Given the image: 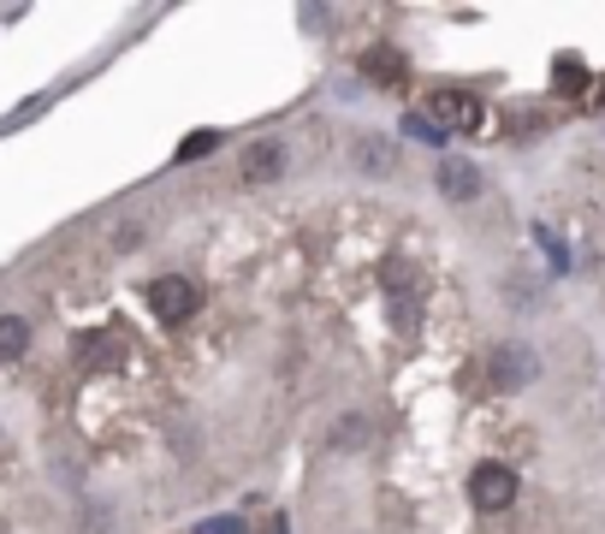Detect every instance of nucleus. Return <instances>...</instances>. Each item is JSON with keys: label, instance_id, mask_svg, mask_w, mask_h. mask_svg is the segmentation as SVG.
Wrapping results in <instances>:
<instances>
[{"label": "nucleus", "instance_id": "1a4fd4ad", "mask_svg": "<svg viewBox=\"0 0 605 534\" xmlns=\"http://www.w3.org/2000/svg\"><path fill=\"white\" fill-rule=\"evenodd\" d=\"M357 167H362V172H392V167H397L392 137H362V143H357Z\"/></svg>", "mask_w": 605, "mask_h": 534}, {"label": "nucleus", "instance_id": "0eeeda50", "mask_svg": "<svg viewBox=\"0 0 605 534\" xmlns=\"http://www.w3.org/2000/svg\"><path fill=\"white\" fill-rule=\"evenodd\" d=\"M78 356H83V368H113V363H120V356H125V339H120V333H113V327H108V333L83 339V344H78Z\"/></svg>", "mask_w": 605, "mask_h": 534}, {"label": "nucleus", "instance_id": "f257e3e1", "mask_svg": "<svg viewBox=\"0 0 605 534\" xmlns=\"http://www.w3.org/2000/svg\"><path fill=\"white\" fill-rule=\"evenodd\" d=\"M486 374H493L498 393H523V386L540 380V351L528 339H505V344H493V356H486Z\"/></svg>", "mask_w": 605, "mask_h": 534}, {"label": "nucleus", "instance_id": "dca6fc26", "mask_svg": "<svg viewBox=\"0 0 605 534\" xmlns=\"http://www.w3.org/2000/svg\"><path fill=\"white\" fill-rule=\"evenodd\" d=\"M268 534H291V529H285V516H273V529H268Z\"/></svg>", "mask_w": 605, "mask_h": 534}, {"label": "nucleus", "instance_id": "20e7f679", "mask_svg": "<svg viewBox=\"0 0 605 534\" xmlns=\"http://www.w3.org/2000/svg\"><path fill=\"white\" fill-rule=\"evenodd\" d=\"M285 161H291V149H285L279 137H256V143H249V149L238 155V179H244V184H256V191H261V184H279V172H285Z\"/></svg>", "mask_w": 605, "mask_h": 534}, {"label": "nucleus", "instance_id": "2eb2a0df", "mask_svg": "<svg viewBox=\"0 0 605 534\" xmlns=\"http://www.w3.org/2000/svg\"><path fill=\"white\" fill-rule=\"evenodd\" d=\"M197 534H244V516H214V523H202Z\"/></svg>", "mask_w": 605, "mask_h": 534}, {"label": "nucleus", "instance_id": "7ed1b4c3", "mask_svg": "<svg viewBox=\"0 0 605 534\" xmlns=\"http://www.w3.org/2000/svg\"><path fill=\"white\" fill-rule=\"evenodd\" d=\"M469 504L475 511H505V504H516V469L511 464L469 469Z\"/></svg>", "mask_w": 605, "mask_h": 534}, {"label": "nucleus", "instance_id": "39448f33", "mask_svg": "<svg viewBox=\"0 0 605 534\" xmlns=\"http://www.w3.org/2000/svg\"><path fill=\"white\" fill-rule=\"evenodd\" d=\"M434 184H439V196L446 202H475L481 196V167L469 161V155H446L434 172Z\"/></svg>", "mask_w": 605, "mask_h": 534}, {"label": "nucleus", "instance_id": "4468645a", "mask_svg": "<svg viewBox=\"0 0 605 534\" xmlns=\"http://www.w3.org/2000/svg\"><path fill=\"white\" fill-rule=\"evenodd\" d=\"M220 149V132H197L190 143H179V161H197V155H214Z\"/></svg>", "mask_w": 605, "mask_h": 534}, {"label": "nucleus", "instance_id": "f03ea898", "mask_svg": "<svg viewBox=\"0 0 605 534\" xmlns=\"http://www.w3.org/2000/svg\"><path fill=\"white\" fill-rule=\"evenodd\" d=\"M149 309H155L167 327H184L190 315L202 309V285L184 280V273H160V280L149 285Z\"/></svg>", "mask_w": 605, "mask_h": 534}, {"label": "nucleus", "instance_id": "f8f14e48", "mask_svg": "<svg viewBox=\"0 0 605 534\" xmlns=\"http://www.w3.org/2000/svg\"><path fill=\"white\" fill-rule=\"evenodd\" d=\"M552 78H558V90H564V95H582V90H587V66H582V54H564V60L552 66Z\"/></svg>", "mask_w": 605, "mask_h": 534}, {"label": "nucleus", "instance_id": "423d86ee", "mask_svg": "<svg viewBox=\"0 0 605 534\" xmlns=\"http://www.w3.org/2000/svg\"><path fill=\"white\" fill-rule=\"evenodd\" d=\"M427 120H439L446 132H469L481 120V101L463 95V90H434L427 95Z\"/></svg>", "mask_w": 605, "mask_h": 534}, {"label": "nucleus", "instance_id": "ddd939ff", "mask_svg": "<svg viewBox=\"0 0 605 534\" xmlns=\"http://www.w3.org/2000/svg\"><path fill=\"white\" fill-rule=\"evenodd\" d=\"M362 440H368V422H362V416H345V428L333 434V452H357Z\"/></svg>", "mask_w": 605, "mask_h": 534}, {"label": "nucleus", "instance_id": "9b49d317", "mask_svg": "<svg viewBox=\"0 0 605 534\" xmlns=\"http://www.w3.org/2000/svg\"><path fill=\"white\" fill-rule=\"evenodd\" d=\"M404 137L427 143V149H446V143H451V132L439 120H427V113H404Z\"/></svg>", "mask_w": 605, "mask_h": 534}, {"label": "nucleus", "instance_id": "6e6552de", "mask_svg": "<svg viewBox=\"0 0 605 534\" xmlns=\"http://www.w3.org/2000/svg\"><path fill=\"white\" fill-rule=\"evenodd\" d=\"M31 351V321L24 315H0V363H19Z\"/></svg>", "mask_w": 605, "mask_h": 534}, {"label": "nucleus", "instance_id": "9d476101", "mask_svg": "<svg viewBox=\"0 0 605 534\" xmlns=\"http://www.w3.org/2000/svg\"><path fill=\"white\" fill-rule=\"evenodd\" d=\"M362 71H368V78H380V83H397V78H404V54H397V48H374V54H362Z\"/></svg>", "mask_w": 605, "mask_h": 534}]
</instances>
